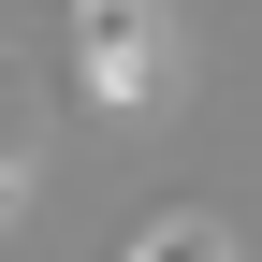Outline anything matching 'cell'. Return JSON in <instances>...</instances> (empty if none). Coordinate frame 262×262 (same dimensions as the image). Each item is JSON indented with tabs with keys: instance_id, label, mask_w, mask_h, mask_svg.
<instances>
[{
	"instance_id": "2",
	"label": "cell",
	"mask_w": 262,
	"mask_h": 262,
	"mask_svg": "<svg viewBox=\"0 0 262 262\" xmlns=\"http://www.w3.org/2000/svg\"><path fill=\"white\" fill-rule=\"evenodd\" d=\"M117 262H233V233H219L204 204H160V219H146V233H131Z\"/></svg>"
},
{
	"instance_id": "1",
	"label": "cell",
	"mask_w": 262,
	"mask_h": 262,
	"mask_svg": "<svg viewBox=\"0 0 262 262\" xmlns=\"http://www.w3.org/2000/svg\"><path fill=\"white\" fill-rule=\"evenodd\" d=\"M160 73H175V44H160L146 0H73V88H88L102 117H146Z\"/></svg>"
}]
</instances>
